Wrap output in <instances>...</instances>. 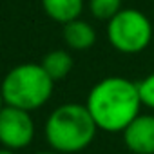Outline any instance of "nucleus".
Instances as JSON below:
<instances>
[{
    "instance_id": "nucleus-1",
    "label": "nucleus",
    "mask_w": 154,
    "mask_h": 154,
    "mask_svg": "<svg viewBox=\"0 0 154 154\" xmlns=\"http://www.w3.org/2000/svg\"><path fill=\"white\" fill-rule=\"evenodd\" d=\"M85 107L98 129L122 132L140 114L138 85L122 76H107L91 87Z\"/></svg>"
},
{
    "instance_id": "nucleus-2",
    "label": "nucleus",
    "mask_w": 154,
    "mask_h": 154,
    "mask_svg": "<svg viewBox=\"0 0 154 154\" xmlns=\"http://www.w3.org/2000/svg\"><path fill=\"white\" fill-rule=\"evenodd\" d=\"M96 132L98 127L87 107L72 102L56 107L44 127L47 143L53 150L62 154H74L87 149Z\"/></svg>"
},
{
    "instance_id": "nucleus-3",
    "label": "nucleus",
    "mask_w": 154,
    "mask_h": 154,
    "mask_svg": "<svg viewBox=\"0 0 154 154\" xmlns=\"http://www.w3.org/2000/svg\"><path fill=\"white\" fill-rule=\"evenodd\" d=\"M54 80L44 71L40 63H20L8 71L0 91L6 105H13L24 111H35L44 107L53 96Z\"/></svg>"
},
{
    "instance_id": "nucleus-4",
    "label": "nucleus",
    "mask_w": 154,
    "mask_h": 154,
    "mask_svg": "<svg viewBox=\"0 0 154 154\" xmlns=\"http://www.w3.org/2000/svg\"><path fill=\"white\" fill-rule=\"evenodd\" d=\"M111 45L123 54H136L149 47L152 40V24L138 9H122L107 22Z\"/></svg>"
},
{
    "instance_id": "nucleus-5",
    "label": "nucleus",
    "mask_w": 154,
    "mask_h": 154,
    "mask_svg": "<svg viewBox=\"0 0 154 154\" xmlns=\"http://www.w3.org/2000/svg\"><path fill=\"white\" fill-rule=\"evenodd\" d=\"M35 138V122L29 111L4 105L0 111V145L9 150H22Z\"/></svg>"
},
{
    "instance_id": "nucleus-6",
    "label": "nucleus",
    "mask_w": 154,
    "mask_h": 154,
    "mask_svg": "<svg viewBox=\"0 0 154 154\" xmlns=\"http://www.w3.org/2000/svg\"><path fill=\"white\" fill-rule=\"evenodd\" d=\"M125 147L134 154H154V114H138L123 131Z\"/></svg>"
},
{
    "instance_id": "nucleus-7",
    "label": "nucleus",
    "mask_w": 154,
    "mask_h": 154,
    "mask_svg": "<svg viewBox=\"0 0 154 154\" xmlns=\"http://www.w3.org/2000/svg\"><path fill=\"white\" fill-rule=\"evenodd\" d=\"M62 36H63V42L67 44V47L72 51H87L96 42L94 27L82 18H74V20L63 24Z\"/></svg>"
},
{
    "instance_id": "nucleus-8",
    "label": "nucleus",
    "mask_w": 154,
    "mask_h": 154,
    "mask_svg": "<svg viewBox=\"0 0 154 154\" xmlns=\"http://www.w3.org/2000/svg\"><path fill=\"white\" fill-rule=\"evenodd\" d=\"M84 6L85 0H42V8L45 15L62 26L74 18H80Z\"/></svg>"
},
{
    "instance_id": "nucleus-9",
    "label": "nucleus",
    "mask_w": 154,
    "mask_h": 154,
    "mask_svg": "<svg viewBox=\"0 0 154 154\" xmlns=\"http://www.w3.org/2000/svg\"><path fill=\"white\" fill-rule=\"evenodd\" d=\"M40 65L54 82H60V80L67 78L69 72L72 71V56L65 49H54V51H49L42 58Z\"/></svg>"
},
{
    "instance_id": "nucleus-10",
    "label": "nucleus",
    "mask_w": 154,
    "mask_h": 154,
    "mask_svg": "<svg viewBox=\"0 0 154 154\" xmlns=\"http://www.w3.org/2000/svg\"><path fill=\"white\" fill-rule=\"evenodd\" d=\"M91 15L98 20H111L118 11H122V0H87Z\"/></svg>"
},
{
    "instance_id": "nucleus-11",
    "label": "nucleus",
    "mask_w": 154,
    "mask_h": 154,
    "mask_svg": "<svg viewBox=\"0 0 154 154\" xmlns=\"http://www.w3.org/2000/svg\"><path fill=\"white\" fill-rule=\"evenodd\" d=\"M136 85H138L141 105H145V107H149V109L154 111V72L147 74L145 78H141L140 82H136Z\"/></svg>"
},
{
    "instance_id": "nucleus-12",
    "label": "nucleus",
    "mask_w": 154,
    "mask_h": 154,
    "mask_svg": "<svg viewBox=\"0 0 154 154\" xmlns=\"http://www.w3.org/2000/svg\"><path fill=\"white\" fill-rule=\"evenodd\" d=\"M0 154H18L17 150H9V149H0Z\"/></svg>"
},
{
    "instance_id": "nucleus-13",
    "label": "nucleus",
    "mask_w": 154,
    "mask_h": 154,
    "mask_svg": "<svg viewBox=\"0 0 154 154\" xmlns=\"http://www.w3.org/2000/svg\"><path fill=\"white\" fill-rule=\"evenodd\" d=\"M36 154H62V152H56V150H42V152H36Z\"/></svg>"
},
{
    "instance_id": "nucleus-14",
    "label": "nucleus",
    "mask_w": 154,
    "mask_h": 154,
    "mask_svg": "<svg viewBox=\"0 0 154 154\" xmlns=\"http://www.w3.org/2000/svg\"><path fill=\"white\" fill-rule=\"evenodd\" d=\"M4 105H6V103H4V96H2V91H0V111H2Z\"/></svg>"
}]
</instances>
